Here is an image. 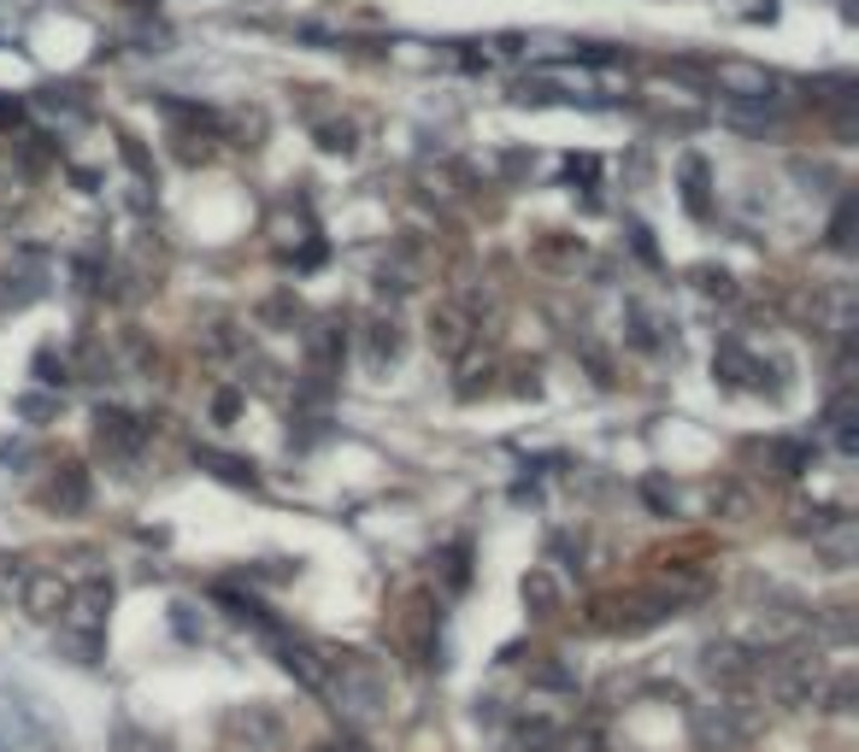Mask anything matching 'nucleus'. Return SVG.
<instances>
[{
	"instance_id": "14",
	"label": "nucleus",
	"mask_w": 859,
	"mask_h": 752,
	"mask_svg": "<svg viewBox=\"0 0 859 752\" xmlns=\"http://www.w3.org/2000/svg\"><path fill=\"white\" fill-rule=\"evenodd\" d=\"M683 206H689V218H712V195H707V159H701V154H689V159H683Z\"/></svg>"
},
{
	"instance_id": "17",
	"label": "nucleus",
	"mask_w": 859,
	"mask_h": 752,
	"mask_svg": "<svg viewBox=\"0 0 859 752\" xmlns=\"http://www.w3.org/2000/svg\"><path fill=\"white\" fill-rule=\"evenodd\" d=\"M554 752H606V735H601V723H571L554 735Z\"/></svg>"
},
{
	"instance_id": "9",
	"label": "nucleus",
	"mask_w": 859,
	"mask_h": 752,
	"mask_svg": "<svg viewBox=\"0 0 859 752\" xmlns=\"http://www.w3.org/2000/svg\"><path fill=\"white\" fill-rule=\"evenodd\" d=\"M724 123H735V130H766V123H783V100H771V95H735V100H724Z\"/></svg>"
},
{
	"instance_id": "7",
	"label": "nucleus",
	"mask_w": 859,
	"mask_h": 752,
	"mask_svg": "<svg viewBox=\"0 0 859 752\" xmlns=\"http://www.w3.org/2000/svg\"><path fill=\"white\" fill-rule=\"evenodd\" d=\"M66 582H59L53 571H30L24 582V594H18V605H24L30 617H42V623H59V612H66Z\"/></svg>"
},
{
	"instance_id": "26",
	"label": "nucleus",
	"mask_w": 859,
	"mask_h": 752,
	"mask_svg": "<svg viewBox=\"0 0 859 752\" xmlns=\"http://www.w3.org/2000/svg\"><path fill=\"white\" fill-rule=\"evenodd\" d=\"M848 700H853V676H836L825 694V712H848Z\"/></svg>"
},
{
	"instance_id": "21",
	"label": "nucleus",
	"mask_w": 859,
	"mask_h": 752,
	"mask_svg": "<svg viewBox=\"0 0 859 752\" xmlns=\"http://www.w3.org/2000/svg\"><path fill=\"white\" fill-rule=\"evenodd\" d=\"M771 458H777V476H801L812 465V447L807 442H771Z\"/></svg>"
},
{
	"instance_id": "22",
	"label": "nucleus",
	"mask_w": 859,
	"mask_h": 752,
	"mask_svg": "<svg viewBox=\"0 0 859 752\" xmlns=\"http://www.w3.org/2000/svg\"><path fill=\"white\" fill-rule=\"evenodd\" d=\"M465 558H472V547H465V541H454V547H447V558H442V564H447L442 576H447V588H454V594L465 588V582H472V564H465Z\"/></svg>"
},
{
	"instance_id": "25",
	"label": "nucleus",
	"mask_w": 859,
	"mask_h": 752,
	"mask_svg": "<svg viewBox=\"0 0 859 752\" xmlns=\"http://www.w3.org/2000/svg\"><path fill=\"white\" fill-rule=\"evenodd\" d=\"M694 283H701L707 295H719V300H730V295H735V288H730V277H724V270H712V265H701V270H694Z\"/></svg>"
},
{
	"instance_id": "23",
	"label": "nucleus",
	"mask_w": 859,
	"mask_h": 752,
	"mask_svg": "<svg viewBox=\"0 0 859 752\" xmlns=\"http://www.w3.org/2000/svg\"><path fill=\"white\" fill-rule=\"evenodd\" d=\"M118 752H171L166 741L141 735V729H118Z\"/></svg>"
},
{
	"instance_id": "15",
	"label": "nucleus",
	"mask_w": 859,
	"mask_h": 752,
	"mask_svg": "<svg viewBox=\"0 0 859 752\" xmlns=\"http://www.w3.org/2000/svg\"><path fill=\"white\" fill-rule=\"evenodd\" d=\"M519 594H524V605H530V617H554V612H560V582L547 576V571H530V576L519 582Z\"/></svg>"
},
{
	"instance_id": "31",
	"label": "nucleus",
	"mask_w": 859,
	"mask_h": 752,
	"mask_svg": "<svg viewBox=\"0 0 859 752\" xmlns=\"http://www.w3.org/2000/svg\"><path fill=\"white\" fill-rule=\"evenodd\" d=\"M18 412H24V417H48V412H53V400H42V394H30V400H18Z\"/></svg>"
},
{
	"instance_id": "19",
	"label": "nucleus",
	"mask_w": 859,
	"mask_h": 752,
	"mask_svg": "<svg viewBox=\"0 0 859 752\" xmlns=\"http://www.w3.org/2000/svg\"><path fill=\"white\" fill-rule=\"evenodd\" d=\"M24 582H30V564L18 553H0V605H12L18 594H24Z\"/></svg>"
},
{
	"instance_id": "10",
	"label": "nucleus",
	"mask_w": 859,
	"mask_h": 752,
	"mask_svg": "<svg viewBox=\"0 0 859 752\" xmlns=\"http://www.w3.org/2000/svg\"><path fill=\"white\" fill-rule=\"evenodd\" d=\"M712 370H719L724 388H748V376H760V359H753L742 342H719V353H712Z\"/></svg>"
},
{
	"instance_id": "12",
	"label": "nucleus",
	"mask_w": 859,
	"mask_h": 752,
	"mask_svg": "<svg viewBox=\"0 0 859 752\" xmlns=\"http://www.w3.org/2000/svg\"><path fill=\"white\" fill-rule=\"evenodd\" d=\"M195 465H207V471H213V476H224V483H230V488H254V483H259L248 458H236V453H218V447H195Z\"/></svg>"
},
{
	"instance_id": "30",
	"label": "nucleus",
	"mask_w": 859,
	"mask_h": 752,
	"mask_svg": "<svg viewBox=\"0 0 859 752\" xmlns=\"http://www.w3.org/2000/svg\"><path fill=\"white\" fill-rule=\"evenodd\" d=\"M630 241H636V254H642L648 265H653V259H660V254H653V241H648V229H642V224H630Z\"/></svg>"
},
{
	"instance_id": "6",
	"label": "nucleus",
	"mask_w": 859,
	"mask_h": 752,
	"mask_svg": "<svg viewBox=\"0 0 859 752\" xmlns=\"http://www.w3.org/2000/svg\"><path fill=\"white\" fill-rule=\"evenodd\" d=\"M766 682H771V694L783 700V705H807L812 700V687H818V671H812V659L801 653H783L777 664H760Z\"/></svg>"
},
{
	"instance_id": "29",
	"label": "nucleus",
	"mask_w": 859,
	"mask_h": 752,
	"mask_svg": "<svg viewBox=\"0 0 859 752\" xmlns=\"http://www.w3.org/2000/svg\"><path fill=\"white\" fill-rule=\"evenodd\" d=\"M848 212H853V206H842V212H836V224H830V247H848Z\"/></svg>"
},
{
	"instance_id": "2",
	"label": "nucleus",
	"mask_w": 859,
	"mask_h": 752,
	"mask_svg": "<svg viewBox=\"0 0 859 752\" xmlns=\"http://www.w3.org/2000/svg\"><path fill=\"white\" fill-rule=\"evenodd\" d=\"M689 735L701 752H742L760 735V718H753L748 700H724V705H694L689 712Z\"/></svg>"
},
{
	"instance_id": "24",
	"label": "nucleus",
	"mask_w": 859,
	"mask_h": 752,
	"mask_svg": "<svg viewBox=\"0 0 859 752\" xmlns=\"http://www.w3.org/2000/svg\"><path fill=\"white\" fill-rule=\"evenodd\" d=\"M36 376H42V383H71V376H66V359H59L53 347L36 353Z\"/></svg>"
},
{
	"instance_id": "32",
	"label": "nucleus",
	"mask_w": 859,
	"mask_h": 752,
	"mask_svg": "<svg viewBox=\"0 0 859 752\" xmlns=\"http://www.w3.org/2000/svg\"><path fill=\"white\" fill-rule=\"evenodd\" d=\"M18 118H24V107H18V100H12V107L0 100V130H7V123H18Z\"/></svg>"
},
{
	"instance_id": "16",
	"label": "nucleus",
	"mask_w": 859,
	"mask_h": 752,
	"mask_svg": "<svg viewBox=\"0 0 859 752\" xmlns=\"http://www.w3.org/2000/svg\"><path fill=\"white\" fill-rule=\"evenodd\" d=\"M825 429H830V442L842 447V453H853V394L848 388L825 406Z\"/></svg>"
},
{
	"instance_id": "5",
	"label": "nucleus",
	"mask_w": 859,
	"mask_h": 752,
	"mask_svg": "<svg viewBox=\"0 0 859 752\" xmlns=\"http://www.w3.org/2000/svg\"><path fill=\"white\" fill-rule=\"evenodd\" d=\"M141 442H148V424L136 412H118V406H100L95 412V447L107 458H136Z\"/></svg>"
},
{
	"instance_id": "1",
	"label": "nucleus",
	"mask_w": 859,
	"mask_h": 752,
	"mask_svg": "<svg viewBox=\"0 0 859 752\" xmlns=\"http://www.w3.org/2000/svg\"><path fill=\"white\" fill-rule=\"evenodd\" d=\"M107 612H112V582L107 576L77 582L66 594V612H59L53 646L71 664H100V653H107Z\"/></svg>"
},
{
	"instance_id": "20",
	"label": "nucleus",
	"mask_w": 859,
	"mask_h": 752,
	"mask_svg": "<svg viewBox=\"0 0 859 752\" xmlns=\"http://www.w3.org/2000/svg\"><path fill=\"white\" fill-rule=\"evenodd\" d=\"M395 359H401V329H395V318H388V324L377 318L372 324V365L383 370V365H395Z\"/></svg>"
},
{
	"instance_id": "13",
	"label": "nucleus",
	"mask_w": 859,
	"mask_h": 752,
	"mask_svg": "<svg viewBox=\"0 0 859 752\" xmlns=\"http://www.w3.org/2000/svg\"><path fill=\"white\" fill-rule=\"evenodd\" d=\"M236 735H248V752L254 746H277L283 741V718L265 712V705H248V712H236Z\"/></svg>"
},
{
	"instance_id": "3",
	"label": "nucleus",
	"mask_w": 859,
	"mask_h": 752,
	"mask_svg": "<svg viewBox=\"0 0 859 752\" xmlns=\"http://www.w3.org/2000/svg\"><path fill=\"white\" fill-rule=\"evenodd\" d=\"M324 694H330L342 712H354V718H372L377 705H383V676H377V664L372 659H359V653H342L330 659V682H324Z\"/></svg>"
},
{
	"instance_id": "18",
	"label": "nucleus",
	"mask_w": 859,
	"mask_h": 752,
	"mask_svg": "<svg viewBox=\"0 0 859 752\" xmlns=\"http://www.w3.org/2000/svg\"><path fill=\"white\" fill-rule=\"evenodd\" d=\"M530 682H536V687H547V694H577V676H571L560 659H542V664H530Z\"/></svg>"
},
{
	"instance_id": "28",
	"label": "nucleus",
	"mask_w": 859,
	"mask_h": 752,
	"mask_svg": "<svg viewBox=\"0 0 859 752\" xmlns=\"http://www.w3.org/2000/svg\"><path fill=\"white\" fill-rule=\"evenodd\" d=\"M324 148H330V154H347V148H354V130H347V123H342V130H324Z\"/></svg>"
},
{
	"instance_id": "11",
	"label": "nucleus",
	"mask_w": 859,
	"mask_h": 752,
	"mask_svg": "<svg viewBox=\"0 0 859 752\" xmlns=\"http://www.w3.org/2000/svg\"><path fill=\"white\" fill-rule=\"evenodd\" d=\"M430 342H436V353H447V359H460L465 342H472V329H465V311H460V306H442L436 318H430Z\"/></svg>"
},
{
	"instance_id": "4",
	"label": "nucleus",
	"mask_w": 859,
	"mask_h": 752,
	"mask_svg": "<svg viewBox=\"0 0 859 752\" xmlns=\"http://www.w3.org/2000/svg\"><path fill=\"white\" fill-rule=\"evenodd\" d=\"M760 653L753 646H742V641H712L707 653H701V671L719 682V687H748L753 676H760Z\"/></svg>"
},
{
	"instance_id": "27",
	"label": "nucleus",
	"mask_w": 859,
	"mask_h": 752,
	"mask_svg": "<svg viewBox=\"0 0 859 752\" xmlns=\"http://www.w3.org/2000/svg\"><path fill=\"white\" fill-rule=\"evenodd\" d=\"M642 494H648V506H653V512H665V517H671V506H678V499L665 494V483H648Z\"/></svg>"
},
{
	"instance_id": "8",
	"label": "nucleus",
	"mask_w": 859,
	"mask_h": 752,
	"mask_svg": "<svg viewBox=\"0 0 859 752\" xmlns=\"http://www.w3.org/2000/svg\"><path fill=\"white\" fill-rule=\"evenodd\" d=\"M48 506L59 512V517H71V512H83L89 506V471L83 465H59L53 471V483H48Z\"/></svg>"
}]
</instances>
